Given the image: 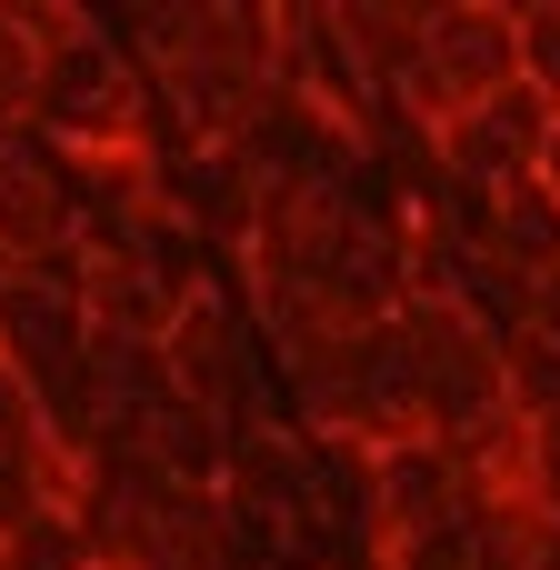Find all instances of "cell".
<instances>
[{
	"label": "cell",
	"instance_id": "5",
	"mask_svg": "<svg viewBox=\"0 0 560 570\" xmlns=\"http://www.w3.org/2000/svg\"><path fill=\"white\" fill-rule=\"evenodd\" d=\"M0 361H10L30 391H50V381H70V371L90 361V321H80V250H60V261H40V271H20V281H10V301H0Z\"/></svg>",
	"mask_w": 560,
	"mask_h": 570
},
{
	"label": "cell",
	"instance_id": "6",
	"mask_svg": "<svg viewBox=\"0 0 560 570\" xmlns=\"http://www.w3.org/2000/svg\"><path fill=\"white\" fill-rule=\"evenodd\" d=\"M160 200H170V220L200 240V250H250V230H261V200H271V180H261V160L230 140V150H170L160 160Z\"/></svg>",
	"mask_w": 560,
	"mask_h": 570
},
{
	"label": "cell",
	"instance_id": "7",
	"mask_svg": "<svg viewBox=\"0 0 560 570\" xmlns=\"http://www.w3.org/2000/svg\"><path fill=\"white\" fill-rule=\"evenodd\" d=\"M431 80L451 90V110L521 90V10L501 0H441L431 10Z\"/></svg>",
	"mask_w": 560,
	"mask_h": 570
},
{
	"label": "cell",
	"instance_id": "11",
	"mask_svg": "<svg viewBox=\"0 0 560 570\" xmlns=\"http://www.w3.org/2000/svg\"><path fill=\"white\" fill-rule=\"evenodd\" d=\"M541 190L560 200V130H551V150H541Z\"/></svg>",
	"mask_w": 560,
	"mask_h": 570
},
{
	"label": "cell",
	"instance_id": "3",
	"mask_svg": "<svg viewBox=\"0 0 560 570\" xmlns=\"http://www.w3.org/2000/svg\"><path fill=\"white\" fill-rule=\"evenodd\" d=\"M170 391L200 401V411H220V421H250V401H261V321L240 311L230 281L180 311V331H170Z\"/></svg>",
	"mask_w": 560,
	"mask_h": 570
},
{
	"label": "cell",
	"instance_id": "2",
	"mask_svg": "<svg viewBox=\"0 0 560 570\" xmlns=\"http://www.w3.org/2000/svg\"><path fill=\"white\" fill-rule=\"evenodd\" d=\"M401 331H411V361H421V421H431V441H471V431L511 421V331L471 291L411 301Z\"/></svg>",
	"mask_w": 560,
	"mask_h": 570
},
{
	"label": "cell",
	"instance_id": "9",
	"mask_svg": "<svg viewBox=\"0 0 560 570\" xmlns=\"http://www.w3.org/2000/svg\"><path fill=\"white\" fill-rule=\"evenodd\" d=\"M341 30H351V60L371 70L381 100H401L411 80H431V10H411V0H351Z\"/></svg>",
	"mask_w": 560,
	"mask_h": 570
},
{
	"label": "cell",
	"instance_id": "1",
	"mask_svg": "<svg viewBox=\"0 0 560 570\" xmlns=\"http://www.w3.org/2000/svg\"><path fill=\"white\" fill-rule=\"evenodd\" d=\"M30 130L70 160H110V150H160V90L130 60V40L100 10H40V90H30Z\"/></svg>",
	"mask_w": 560,
	"mask_h": 570
},
{
	"label": "cell",
	"instance_id": "4",
	"mask_svg": "<svg viewBox=\"0 0 560 570\" xmlns=\"http://www.w3.org/2000/svg\"><path fill=\"white\" fill-rule=\"evenodd\" d=\"M371 501H381V541H471V511H481L451 441H431V431L371 451Z\"/></svg>",
	"mask_w": 560,
	"mask_h": 570
},
{
	"label": "cell",
	"instance_id": "8",
	"mask_svg": "<svg viewBox=\"0 0 560 570\" xmlns=\"http://www.w3.org/2000/svg\"><path fill=\"white\" fill-rule=\"evenodd\" d=\"M230 451H240V421L200 411V401H160L140 421V461L170 481V491H220L230 481Z\"/></svg>",
	"mask_w": 560,
	"mask_h": 570
},
{
	"label": "cell",
	"instance_id": "10",
	"mask_svg": "<svg viewBox=\"0 0 560 570\" xmlns=\"http://www.w3.org/2000/svg\"><path fill=\"white\" fill-rule=\"evenodd\" d=\"M521 80L560 100V0H521Z\"/></svg>",
	"mask_w": 560,
	"mask_h": 570
}]
</instances>
